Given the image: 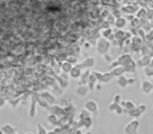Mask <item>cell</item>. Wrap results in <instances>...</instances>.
Segmentation results:
<instances>
[{
    "mask_svg": "<svg viewBox=\"0 0 153 134\" xmlns=\"http://www.w3.org/2000/svg\"><path fill=\"white\" fill-rule=\"evenodd\" d=\"M152 89H153L152 83H150V82H148V81L143 82V90L145 91V93H150V92L152 91Z\"/></svg>",
    "mask_w": 153,
    "mask_h": 134,
    "instance_id": "2",
    "label": "cell"
},
{
    "mask_svg": "<svg viewBox=\"0 0 153 134\" xmlns=\"http://www.w3.org/2000/svg\"><path fill=\"white\" fill-rule=\"evenodd\" d=\"M138 127V121H133L130 123V125H128L127 129H126V132L127 133H130V134H134Z\"/></svg>",
    "mask_w": 153,
    "mask_h": 134,
    "instance_id": "1",
    "label": "cell"
},
{
    "mask_svg": "<svg viewBox=\"0 0 153 134\" xmlns=\"http://www.w3.org/2000/svg\"><path fill=\"white\" fill-rule=\"evenodd\" d=\"M140 111H142V112H144V111H145V108H146V106H145V105H142V106H140Z\"/></svg>",
    "mask_w": 153,
    "mask_h": 134,
    "instance_id": "3",
    "label": "cell"
}]
</instances>
